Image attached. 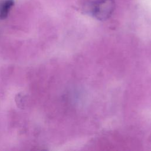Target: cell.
<instances>
[{
    "instance_id": "cell-1",
    "label": "cell",
    "mask_w": 151,
    "mask_h": 151,
    "mask_svg": "<svg viewBox=\"0 0 151 151\" xmlns=\"http://www.w3.org/2000/svg\"><path fill=\"white\" fill-rule=\"evenodd\" d=\"M86 2L83 6L84 11L99 20L109 18L115 6L113 0H93Z\"/></svg>"
},
{
    "instance_id": "cell-2",
    "label": "cell",
    "mask_w": 151,
    "mask_h": 151,
    "mask_svg": "<svg viewBox=\"0 0 151 151\" xmlns=\"http://www.w3.org/2000/svg\"><path fill=\"white\" fill-rule=\"evenodd\" d=\"M14 5V0H2L0 2V19L6 18L12 6Z\"/></svg>"
}]
</instances>
